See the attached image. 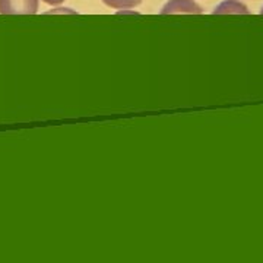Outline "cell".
Returning <instances> with one entry per match:
<instances>
[{
    "label": "cell",
    "mask_w": 263,
    "mask_h": 263,
    "mask_svg": "<svg viewBox=\"0 0 263 263\" xmlns=\"http://www.w3.org/2000/svg\"><path fill=\"white\" fill-rule=\"evenodd\" d=\"M44 3H47V5H51V6H56V5H60V3H63L65 0H43Z\"/></svg>",
    "instance_id": "5"
},
{
    "label": "cell",
    "mask_w": 263,
    "mask_h": 263,
    "mask_svg": "<svg viewBox=\"0 0 263 263\" xmlns=\"http://www.w3.org/2000/svg\"><path fill=\"white\" fill-rule=\"evenodd\" d=\"M214 13H249V10L246 5L237 0H226L214 10Z\"/></svg>",
    "instance_id": "3"
},
{
    "label": "cell",
    "mask_w": 263,
    "mask_h": 263,
    "mask_svg": "<svg viewBox=\"0 0 263 263\" xmlns=\"http://www.w3.org/2000/svg\"><path fill=\"white\" fill-rule=\"evenodd\" d=\"M161 13H202V9L193 0H170L162 8Z\"/></svg>",
    "instance_id": "2"
},
{
    "label": "cell",
    "mask_w": 263,
    "mask_h": 263,
    "mask_svg": "<svg viewBox=\"0 0 263 263\" xmlns=\"http://www.w3.org/2000/svg\"><path fill=\"white\" fill-rule=\"evenodd\" d=\"M103 2L113 9H130L139 6L143 0H103Z\"/></svg>",
    "instance_id": "4"
},
{
    "label": "cell",
    "mask_w": 263,
    "mask_h": 263,
    "mask_svg": "<svg viewBox=\"0 0 263 263\" xmlns=\"http://www.w3.org/2000/svg\"><path fill=\"white\" fill-rule=\"evenodd\" d=\"M38 10V0H0L2 15H34Z\"/></svg>",
    "instance_id": "1"
}]
</instances>
